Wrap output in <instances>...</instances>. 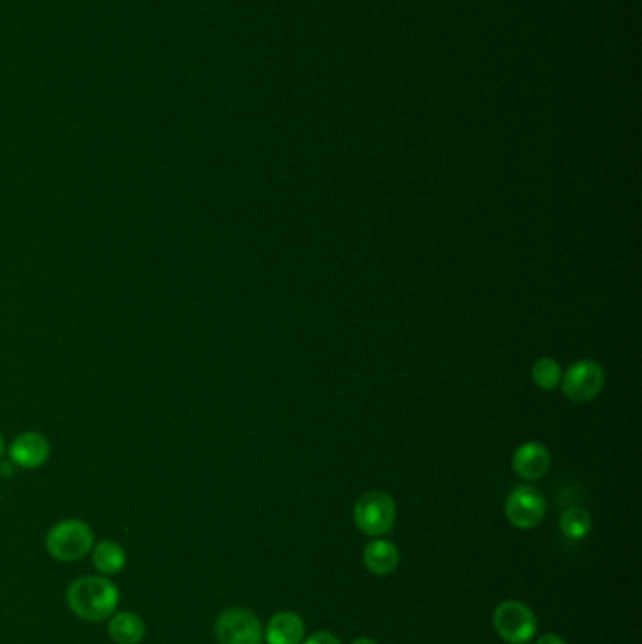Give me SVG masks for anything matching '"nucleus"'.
I'll return each instance as SVG.
<instances>
[{
	"label": "nucleus",
	"instance_id": "17",
	"mask_svg": "<svg viewBox=\"0 0 642 644\" xmlns=\"http://www.w3.org/2000/svg\"><path fill=\"white\" fill-rule=\"evenodd\" d=\"M537 644H567L563 641L560 635H554V633H546L543 637H539Z\"/></svg>",
	"mask_w": 642,
	"mask_h": 644
},
{
	"label": "nucleus",
	"instance_id": "12",
	"mask_svg": "<svg viewBox=\"0 0 642 644\" xmlns=\"http://www.w3.org/2000/svg\"><path fill=\"white\" fill-rule=\"evenodd\" d=\"M108 635L115 644H140L145 637V622L136 612H115L108 622Z\"/></svg>",
	"mask_w": 642,
	"mask_h": 644
},
{
	"label": "nucleus",
	"instance_id": "7",
	"mask_svg": "<svg viewBox=\"0 0 642 644\" xmlns=\"http://www.w3.org/2000/svg\"><path fill=\"white\" fill-rule=\"evenodd\" d=\"M603 385L605 373L594 360H578L562 377L563 394L577 403L595 400Z\"/></svg>",
	"mask_w": 642,
	"mask_h": 644
},
{
	"label": "nucleus",
	"instance_id": "19",
	"mask_svg": "<svg viewBox=\"0 0 642 644\" xmlns=\"http://www.w3.org/2000/svg\"><path fill=\"white\" fill-rule=\"evenodd\" d=\"M2 452H4V441H2V435H0V456H2Z\"/></svg>",
	"mask_w": 642,
	"mask_h": 644
},
{
	"label": "nucleus",
	"instance_id": "8",
	"mask_svg": "<svg viewBox=\"0 0 642 644\" xmlns=\"http://www.w3.org/2000/svg\"><path fill=\"white\" fill-rule=\"evenodd\" d=\"M10 458L14 464L23 469L42 467L49 458L48 439L36 432L17 435L14 443L10 445Z\"/></svg>",
	"mask_w": 642,
	"mask_h": 644
},
{
	"label": "nucleus",
	"instance_id": "11",
	"mask_svg": "<svg viewBox=\"0 0 642 644\" xmlns=\"http://www.w3.org/2000/svg\"><path fill=\"white\" fill-rule=\"evenodd\" d=\"M364 564L370 569L373 575H390L400 565V550L385 539L371 541L368 547L364 548Z\"/></svg>",
	"mask_w": 642,
	"mask_h": 644
},
{
	"label": "nucleus",
	"instance_id": "9",
	"mask_svg": "<svg viewBox=\"0 0 642 644\" xmlns=\"http://www.w3.org/2000/svg\"><path fill=\"white\" fill-rule=\"evenodd\" d=\"M550 452L546 451L541 443H524L520 445L513 456L514 471L528 481H535L545 477L546 471L550 469Z\"/></svg>",
	"mask_w": 642,
	"mask_h": 644
},
{
	"label": "nucleus",
	"instance_id": "5",
	"mask_svg": "<svg viewBox=\"0 0 642 644\" xmlns=\"http://www.w3.org/2000/svg\"><path fill=\"white\" fill-rule=\"evenodd\" d=\"M494 626L503 641L526 644L537 633V618L528 605L511 599L503 601L494 612Z\"/></svg>",
	"mask_w": 642,
	"mask_h": 644
},
{
	"label": "nucleus",
	"instance_id": "15",
	"mask_svg": "<svg viewBox=\"0 0 642 644\" xmlns=\"http://www.w3.org/2000/svg\"><path fill=\"white\" fill-rule=\"evenodd\" d=\"M531 377H533V381H535L537 387L552 390V388H556L562 383V368L552 358H541L539 362L533 364Z\"/></svg>",
	"mask_w": 642,
	"mask_h": 644
},
{
	"label": "nucleus",
	"instance_id": "1",
	"mask_svg": "<svg viewBox=\"0 0 642 644\" xmlns=\"http://www.w3.org/2000/svg\"><path fill=\"white\" fill-rule=\"evenodd\" d=\"M119 597L121 592L115 582L104 575L81 577L66 590L68 609L91 624L110 620L119 607Z\"/></svg>",
	"mask_w": 642,
	"mask_h": 644
},
{
	"label": "nucleus",
	"instance_id": "18",
	"mask_svg": "<svg viewBox=\"0 0 642 644\" xmlns=\"http://www.w3.org/2000/svg\"><path fill=\"white\" fill-rule=\"evenodd\" d=\"M351 644H379L377 641H373V639H370V637H360V639H356V641H353Z\"/></svg>",
	"mask_w": 642,
	"mask_h": 644
},
{
	"label": "nucleus",
	"instance_id": "16",
	"mask_svg": "<svg viewBox=\"0 0 642 644\" xmlns=\"http://www.w3.org/2000/svg\"><path fill=\"white\" fill-rule=\"evenodd\" d=\"M304 644H341V641L330 631H317L309 639H305Z\"/></svg>",
	"mask_w": 642,
	"mask_h": 644
},
{
	"label": "nucleus",
	"instance_id": "13",
	"mask_svg": "<svg viewBox=\"0 0 642 644\" xmlns=\"http://www.w3.org/2000/svg\"><path fill=\"white\" fill-rule=\"evenodd\" d=\"M93 565L100 575L113 577L127 565V550L115 541H98L91 550Z\"/></svg>",
	"mask_w": 642,
	"mask_h": 644
},
{
	"label": "nucleus",
	"instance_id": "6",
	"mask_svg": "<svg viewBox=\"0 0 642 644\" xmlns=\"http://www.w3.org/2000/svg\"><path fill=\"white\" fill-rule=\"evenodd\" d=\"M546 500L535 486H516L505 503L507 520L518 530H531L545 518Z\"/></svg>",
	"mask_w": 642,
	"mask_h": 644
},
{
	"label": "nucleus",
	"instance_id": "3",
	"mask_svg": "<svg viewBox=\"0 0 642 644\" xmlns=\"http://www.w3.org/2000/svg\"><path fill=\"white\" fill-rule=\"evenodd\" d=\"M354 524L370 537H381L396 522V503L381 490L366 492L354 505Z\"/></svg>",
	"mask_w": 642,
	"mask_h": 644
},
{
	"label": "nucleus",
	"instance_id": "2",
	"mask_svg": "<svg viewBox=\"0 0 642 644\" xmlns=\"http://www.w3.org/2000/svg\"><path fill=\"white\" fill-rule=\"evenodd\" d=\"M95 547L93 528L80 518L57 522L46 535V550L57 562L72 564L83 560Z\"/></svg>",
	"mask_w": 642,
	"mask_h": 644
},
{
	"label": "nucleus",
	"instance_id": "14",
	"mask_svg": "<svg viewBox=\"0 0 642 644\" xmlns=\"http://www.w3.org/2000/svg\"><path fill=\"white\" fill-rule=\"evenodd\" d=\"M560 528L567 539L580 541L592 530V516L582 507H571L560 518Z\"/></svg>",
	"mask_w": 642,
	"mask_h": 644
},
{
	"label": "nucleus",
	"instance_id": "10",
	"mask_svg": "<svg viewBox=\"0 0 642 644\" xmlns=\"http://www.w3.org/2000/svg\"><path fill=\"white\" fill-rule=\"evenodd\" d=\"M304 620L296 612H277L266 628L268 644H300L304 639Z\"/></svg>",
	"mask_w": 642,
	"mask_h": 644
},
{
	"label": "nucleus",
	"instance_id": "4",
	"mask_svg": "<svg viewBox=\"0 0 642 644\" xmlns=\"http://www.w3.org/2000/svg\"><path fill=\"white\" fill-rule=\"evenodd\" d=\"M215 637L219 644H262L264 628L255 612L232 607L215 620Z\"/></svg>",
	"mask_w": 642,
	"mask_h": 644
}]
</instances>
